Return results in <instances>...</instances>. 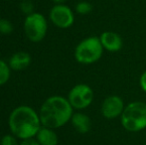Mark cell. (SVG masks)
Wrapping results in <instances>:
<instances>
[{
    "instance_id": "e0dca14e",
    "label": "cell",
    "mask_w": 146,
    "mask_h": 145,
    "mask_svg": "<svg viewBox=\"0 0 146 145\" xmlns=\"http://www.w3.org/2000/svg\"><path fill=\"white\" fill-rule=\"evenodd\" d=\"M0 145H19L17 142V137L13 134H6L0 140Z\"/></svg>"
},
{
    "instance_id": "277c9868",
    "label": "cell",
    "mask_w": 146,
    "mask_h": 145,
    "mask_svg": "<svg viewBox=\"0 0 146 145\" xmlns=\"http://www.w3.org/2000/svg\"><path fill=\"white\" fill-rule=\"evenodd\" d=\"M104 47L100 37L90 36L82 40L75 49V59L83 65H90L98 62L102 56Z\"/></svg>"
},
{
    "instance_id": "7c38bea8",
    "label": "cell",
    "mask_w": 146,
    "mask_h": 145,
    "mask_svg": "<svg viewBox=\"0 0 146 145\" xmlns=\"http://www.w3.org/2000/svg\"><path fill=\"white\" fill-rule=\"evenodd\" d=\"M40 145H57L58 144V135L54 129L42 126L35 136Z\"/></svg>"
},
{
    "instance_id": "2e32d148",
    "label": "cell",
    "mask_w": 146,
    "mask_h": 145,
    "mask_svg": "<svg viewBox=\"0 0 146 145\" xmlns=\"http://www.w3.org/2000/svg\"><path fill=\"white\" fill-rule=\"evenodd\" d=\"M20 9L23 13H25L26 15H30V14L34 13V5L30 0H24L20 3Z\"/></svg>"
},
{
    "instance_id": "8fae6325",
    "label": "cell",
    "mask_w": 146,
    "mask_h": 145,
    "mask_svg": "<svg viewBox=\"0 0 146 145\" xmlns=\"http://www.w3.org/2000/svg\"><path fill=\"white\" fill-rule=\"evenodd\" d=\"M31 64V56L26 52H18L11 56L9 60V67L11 70L22 71L28 68Z\"/></svg>"
},
{
    "instance_id": "9c48e42d",
    "label": "cell",
    "mask_w": 146,
    "mask_h": 145,
    "mask_svg": "<svg viewBox=\"0 0 146 145\" xmlns=\"http://www.w3.org/2000/svg\"><path fill=\"white\" fill-rule=\"evenodd\" d=\"M100 40L104 50L111 53H116L123 46L122 38L113 31H104L100 34Z\"/></svg>"
},
{
    "instance_id": "8992f818",
    "label": "cell",
    "mask_w": 146,
    "mask_h": 145,
    "mask_svg": "<svg viewBox=\"0 0 146 145\" xmlns=\"http://www.w3.org/2000/svg\"><path fill=\"white\" fill-rule=\"evenodd\" d=\"M94 91L88 85L79 83L71 89L68 95V101L75 109H85L94 101Z\"/></svg>"
},
{
    "instance_id": "5b68a950",
    "label": "cell",
    "mask_w": 146,
    "mask_h": 145,
    "mask_svg": "<svg viewBox=\"0 0 146 145\" xmlns=\"http://www.w3.org/2000/svg\"><path fill=\"white\" fill-rule=\"evenodd\" d=\"M48 23L45 16L41 13H32L27 15L24 21V31L31 42H41L46 37Z\"/></svg>"
},
{
    "instance_id": "6da1fadb",
    "label": "cell",
    "mask_w": 146,
    "mask_h": 145,
    "mask_svg": "<svg viewBox=\"0 0 146 145\" xmlns=\"http://www.w3.org/2000/svg\"><path fill=\"white\" fill-rule=\"evenodd\" d=\"M73 110L68 99L61 95L50 97L44 101L39 111L42 126L52 129L62 127L71 121Z\"/></svg>"
},
{
    "instance_id": "7a4b0ae2",
    "label": "cell",
    "mask_w": 146,
    "mask_h": 145,
    "mask_svg": "<svg viewBox=\"0 0 146 145\" xmlns=\"http://www.w3.org/2000/svg\"><path fill=\"white\" fill-rule=\"evenodd\" d=\"M10 131L21 140L34 138L42 127L39 113L28 105H20L10 113L8 119Z\"/></svg>"
},
{
    "instance_id": "ffe728a7",
    "label": "cell",
    "mask_w": 146,
    "mask_h": 145,
    "mask_svg": "<svg viewBox=\"0 0 146 145\" xmlns=\"http://www.w3.org/2000/svg\"><path fill=\"white\" fill-rule=\"evenodd\" d=\"M56 4H64L67 0H53Z\"/></svg>"
},
{
    "instance_id": "3957f363",
    "label": "cell",
    "mask_w": 146,
    "mask_h": 145,
    "mask_svg": "<svg viewBox=\"0 0 146 145\" xmlns=\"http://www.w3.org/2000/svg\"><path fill=\"white\" fill-rule=\"evenodd\" d=\"M120 122L129 132H138L146 128V103L142 101L128 103L120 115Z\"/></svg>"
},
{
    "instance_id": "ba28073f",
    "label": "cell",
    "mask_w": 146,
    "mask_h": 145,
    "mask_svg": "<svg viewBox=\"0 0 146 145\" xmlns=\"http://www.w3.org/2000/svg\"><path fill=\"white\" fill-rule=\"evenodd\" d=\"M124 103L123 99L118 95H108L104 99L100 107V111L104 118L113 119L122 114L124 110Z\"/></svg>"
},
{
    "instance_id": "9a60e30c",
    "label": "cell",
    "mask_w": 146,
    "mask_h": 145,
    "mask_svg": "<svg viewBox=\"0 0 146 145\" xmlns=\"http://www.w3.org/2000/svg\"><path fill=\"white\" fill-rule=\"evenodd\" d=\"M13 24L7 19H0V34L1 35H10L13 32Z\"/></svg>"
},
{
    "instance_id": "52a82bcc",
    "label": "cell",
    "mask_w": 146,
    "mask_h": 145,
    "mask_svg": "<svg viewBox=\"0 0 146 145\" xmlns=\"http://www.w3.org/2000/svg\"><path fill=\"white\" fill-rule=\"evenodd\" d=\"M50 20L56 27L61 29H68L72 27L75 22L74 12L69 6L65 4H56L53 6L49 14Z\"/></svg>"
},
{
    "instance_id": "4fadbf2b",
    "label": "cell",
    "mask_w": 146,
    "mask_h": 145,
    "mask_svg": "<svg viewBox=\"0 0 146 145\" xmlns=\"http://www.w3.org/2000/svg\"><path fill=\"white\" fill-rule=\"evenodd\" d=\"M11 75V69L6 62L0 60V85H3L9 81Z\"/></svg>"
},
{
    "instance_id": "44dd1931",
    "label": "cell",
    "mask_w": 146,
    "mask_h": 145,
    "mask_svg": "<svg viewBox=\"0 0 146 145\" xmlns=\"http://www.w3.org/2000/svg\"><path fill=\"white\" fill-rule=\"evenodd\" d=\"M145 145H146V144H145Z\"/></svg>"
},
{
    "instance_id": "30bf717a",
    "label": "cell",
    "mask_w": 146,
    "mask_h": 145,
    "mask_svg": "<svg viewBox=\"0 0 146 145\" xmlns=\"http://www.w3.org/2000/svg\"><path fill=\"white\" fill-rule=\"evenodd\" d=\"M72 125L81 134H86L92 128V121H90V116L83 112H75L71 118Z\"/></svg>"
},
{
    "instance_id": "5bb4252c",
    "label": "cell",
    "mask_w": 146,
    "mask_h": 145,
    "mask_svg": "<svg viewBox=\"0 0 146 145\" xmlns=\"http://www.w3.org/2000/svg\"><path fill=\"white\" fill-rule=\"evenodd\" d=\"M92 10V5L90 2L87 1H81L76 5V12L79 13L80 15H87L90 13Z\"/></svg>"
},
{
    "instance_id": "ac0fdd59",
    "label": "cell",
    "mask_w": 146,
    "mask_h": 145,
    "mask_svg": "<svg viewBox=\"0 0 146 145\" xmlns=\"http://www.w3.org/2000/svg\"><path fill=\"white\" fill-rule=\"evenodd\" d=\"M139 85L140 87L144 93H146V71L142 73V75H140V79H139Z\"/></svg>"
},
{
    "instance_id": "d6986e66",
    "label": "cell",
    "mask_w": 146,
    "mask_h": 145,
    "mask_svg": "<svg viewBox=\"0 0 146 145\" xmlns=\"http://www.w3.org/2000/svg\"><path fill=\"white\" fill-rule=\"evenodd\" d=\"M19 145H40L37 139L34 138H28V139H23L19 143Z\"/></svg>"
}]
</instances>
